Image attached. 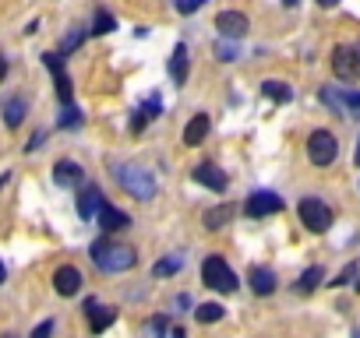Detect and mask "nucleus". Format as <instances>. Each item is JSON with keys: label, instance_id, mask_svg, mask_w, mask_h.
<instances>
[{"label": "nucleus", "instance_id": "obj_1", "mask_svg": "<svg viewBox=\"0 0 360 338\" xmlns=\"http://www.w3.org/2000/svg\"><path fill=\"white\" fill-rule=\"evenodd\" d=\"M92 261H96V268L99 271H127V268H134L138 264V254H134V247H124V243H113V240H99V243H92Z\"/></svg>", "mask_w": 360, "mask_h": 338}, {"label": "nucleus", "instance_id": "obj_2", "mask_svg": "<svg viewBox=\"0 0 360 338\" xmlns=\"http://www.w3.org/2000/svg\"><path fill=\"white\" fill-rule=\"evenodd\" d=\"M117 180H120V187H124L131 198H138V201L155 198V180H152L148 169H141V165H120V169H117Z\"/></svg>", "mask_w": 360, "mask_h": 338}, {"label": "nucleus", "instance_id": "obj_3", "mask_svg": "<svg viewBox=\"0 0 360 338\" xmlns=\"http://www.w3.org/2000/svg\"><path fill=\"white\" fill-rule=\"evenodd\" d=\"M202 282L209 285V289H216V292H237V275H233V268L223 261V257H205V264H202Z\"/></svg>", "mask_w": 360, "mask_h": 338}, {"label": "nucleus", "instance_id": "obj_4", "mask_svg": "<svg viewBox=\"0 0 360 338\" xmlns=\"http://www.w3.org/2000/svg\"><path fill=\"white\" fill-rule=\"evenodd\" d=\"M335 155H339V141L332 137V130H314L307 137V158L314 165H332Z\"/></svg>", "mask_w": 360, "mask_h": 338}, {"label": "nucleus", "instance_id": "obj_5", "mask_svg": "<svg viewBox=\"0 0 360 338\" xmlns=\"http://www.w3.org/2000/svg\"><path fill=\"white\" fill-rule=\"evenodd\" d=\"M297 212H300V222H304L311 233H325V229L332 226V208H328L321 198H304Z\"/></svg>", "mask_w": 360, "mask_h": 338}, {"label": "nucleus", "instance_id": "obj_6", "mask_svg": "<svg viewBox=\"0 0 360 338\" xmlns=\"http://www.w3.org/2000/svg\"><path fill=\"white\" fill-rule=\"evenodd\" d=\"M332 71H335V78H342V81H353V78L360 74V50L335 46V53H332Z\"/></svg>", "mask_w": 360, "mask_h": 338}, {"label": "nucleus", "instance_id": "obj_7", "mask_svg": "<svg viewBox=\"0 0 360 338\" xmlns=\"http://www.w3.org/2000/svg\"><path fill=\"white\" fill-rule=\"evenodd\" d=\"M244 212H248L251 219L276 215V212H283V198H279V194H272V191H258V194H251V198H248Z\"/></svg>", "mask_w": 360, "mask_h": 338}, {"label": "nucleus", "instance_id": "obj_8", "mask_svg": "<svg viewBox=\"0 0 360 338\" xmlns=\"http://www.w3.org/2000/svg\"><path fill=\"white\" fill-rule=\"evenodd\" d=\"M216 29H219V39H244L248 29H251V22H248V15H240V11H223V15L216 18Z\"/></svg>", "mask_w": 360, "mask_h": 338}, {"label": "nucleus", "instance_id": "obj_9", "mask_svg": "<svg viewBox=\"0 0 360 338\" xmlns=\"http://www.w3.org/2000/svg\"><path fill=\"white\" fill-rule=\"evenodd\" d=\"M191 177H195L202 187L216 191V194H223V191H226V173H223L219 165H212V162H202V165H195V169H191Z\"/></svg>", "mask_w": 360, "mask_h": 338}, {"label": "nucleus", "instance_id": "obj_10", "mask_svg": "<svg viewBox=\"0 0 360 338\" xmlns=\"http://www.w3.org/2000/svg\"><path fill=\"white\" fill-rule=\"evenodd\" d=\"M43 64L53 71V78H57V99L64 102V106H71V78H68V71H64V64H60V53H43Z\"/></svg>", "mask_w": 360, "mask_h": 338}, {"label": "nucleus", "instance_id": "obj_11", "mask_svg": "<svg viewBox=\"0 0 360 338\" xmlns=\"http://www.w3.org/2000/svg\"><path fill=\"white\" fill-rule=\"evenodd\" d=\"M53 289H57L60 296H75V292L82 289V271H78L75 264L57 268V271H53Z\"/></svg>", "mask_w": 360, "mask_h": 338}, {"label": "nucleus", "instance_id": "obj_12", "mask_svg": "<svg viewBox=\"0 0 360 338\" xmlns=\"http://www.w3.org/2000/svg\"><path fill=\"white\" fill-rule=\"evenodd\" d=\"M85 310H89V327H92L96 334H103V331L117 320V310H113V306H99L96 299H89Z\"/></svg>", "mask_w": 360, "mask_h": 338}, {"label": "nucleus", "instance_id": "obj_13", "mask_svg": "<svg viewBox=\"0 0 360 338\" xmlns=\"http://www.w3.org/2000/svg\"><path fill=\"white\" fill-rule=\"evenodd\" d=\"M82 177H85V169H82L78 162H71V158H60V162L53 165V180H57L60 187H78Z\"/></svg>", "mask_w": 360, "mask_h": 338}, {"label": "nucleus", "instance_id": "obj_14", "mask_svg": "<svg viewBox=\"0 0 360 338\" xmlns=\"http://www.w3.org/2000/svg\"><path fill=\"white\" fill-rule=\"evenodd\" d=\"M209 130H212V120H209L205 113H195V116H191V123L184 127V144H188V148L202 144V141L209 137Z\"/></svg>", "mask_w": 360, "mask_h": 338}, {"label": "nucleus", "instance_id": "obj_15", "mask_svg": "<svg viewBox=\"0 0 360 338\" xmlns=\"http://www.w3.org/2000/svg\"><path fill=\"white\" fill-rule=\"evenodd\" d=\"M103 205H106V201H103V191H99V187H85V191L78 194V215H82V219L99 215Z\"/></svg>", "mask_w": 360, "mask_h": 338}, {"label": "nucleus", "instance_id": "obj_16", "mask_svg": "<svg viewBox=\"0 0 360 338\" xmlns=\"http://www.w3.org/2000/svg\"><path fill=\"white\" fill-rule=\"evenodd\" d=\"M169 78H173V85H184V81H188V46H184V43H176V46H173V57H169Z\"/></svg>", "mask_w": 360, "mask_h": 338}, {"label": "nucleus", "instance_id": "obj_17", "mask_svg": "<svg viewBox=\"0 0 360 338\" xmlns=\"http://www.w3.org/2000/svg\"><path fill=\"white\" fill-rule=\"evenodd\" d=\"M96 219H99V226H103L106 233H117V229H124V226H131V219H127V215H124L120 208H113V205H103Z\"/></svg>", "mask_w": 360, "mask_h": 338}, {"label": "nucleus", "instance_id": "obj_18", "mask_svg": "<svg viewBox=\"0 0 360 338\" xmlns=\"http://www.w3.org/2000/svg\"><path fill=\"white\" fill-rule=\"evenodd\" d=\"M159 113H162V102H159V95H152L145 106L134 109V116H131V130H141V127H145L148 120H155Z\"/></svg>", "mask_w": 360, "mask_h": 338}, {"label": "nucleus", "instance_id": "obj_19", "mask_svg": "<svg viewBox=\"0 0 360 338\" xmlns=\"http://www.w3.org/2000/svg\"><path fill=\"white\" fill-rule=\"evenodd\" d=\"M248 282H251V289H255L258 296H269V292L276 289V271H269V268H251Z\"/></svg>", "mask_w": 360, "mask_h": 338}, {"label": "nucleus", "instance_id": "obj_20", "mask_svg": "<svg viewBox=\"0 0 360 338\" xmlns=\"http://www.w3.org/2000/svg\"><path fill=\"white\" fill-rule=\"evenodd\" d=\"M237 215V208L233 205H223V208H209L205 212V229H223L230 219Z\"/></svg>", "mask_w": 360, "mask_h": 338}, {"label": "nucleus", "instance_id": "obj_21", "mask_svg": "<svg viewBox=\"0 0 360 338\" xmlns=\"http://www.w3.org/2000/svg\"><path fill=\"white\" fill-rule=\"evenodd\" d=\"M25 113H29V106H25V99H11L8 106H4V123L15 130L22 120H25Z\"/></svg>", "mask_w": 360, "mask_h": 338}, {"label": "nucleus", "instance_id": "obj_22", "mask_svg": "<svg viewBox=\"0 0 360 338\" xmlns=\"http://www.w3.org/2000/svg\"><path fill=\"white\" fill-rule=\"evenodd\" d=\"M321 278H325V271H321V268H307V271L300 275V282H297V292H304V296H307V292H314Z\"/></svg>", "mask_w": 360, "mask_h": 338}, {"label": "nucleus", "instance_id": "obj_23", "mask_svg": "<svg viewBox=\"0 0 360 338\" xmlns=\"http://www.w3.org/2000/svg\"><path fill=\"white\" fill-rule=\"evenodd\" d=\"M262 92H265L269 99H276V102H290V95H293L283 81H262Z\"/></svg>", "mask_w": 360, "mask_h": 338}, {"label": "nucleus", "instance_id": "obj_24", "mask_svg": "<svg viewBox=\"0 0 360 338\" xmlns=\"http://www.w3.org/2000/svg\"><path fill=\"white\" fill-rule=\"evenodd\" d=\"M195 317H198L202 324H216V320L223 317V306H219V303H202V306L195 310Z\"/></svg>", "mask_w": 360, "mask_h": 338}, {"label": "nucleus", "instance_id": "obj_25", "mask_svg": "<svg viewBox=\"0 0 360 338\" xmlns=\"http://www.w3.org/2000/svg\"><path fill=\"white\" fill-rule=\"evenodd\" d=\"M180 271V257H166V261H155L152 264V275L155 278H166V275H176Z\"/></svg>", "mask_w": 360, "mask_h": 338}, {"label": "nucleus", "instance_id": "obj_26", "mask_svg": "<svg viewBox=\"0 0 360 338\" xmlns=\"http://www.w3.org/2000/svg\"><path fill=\"white\" fill-rule=\"evenodd\" d=\"M117 29V22H113V15H106V11H96V36H106V32H113Z\"/></svg>", "mask_w": 360, "mask_h": 338}, {"label": "nucleus", "instance_id": "obj_27", "mask_svg": "<svg viewBox=\"0 0 360 338\" xmlns=\"http://www.w3.org/2000/svg\"><path fill=\"white\" fill-rule=\"evenodd\" d=\"M216 57H219L223 64H233V60L240 57V50H237L233 43H226V39H223V43H216Z\"/></svg>", "mask_w": 360, "mask_h": 338}, {"label": "nucleus", "instance_id": "obj_28", "mask_svg": "<svg viewBox=\"0 0 360 338\" xmlns=\"http://www.w3.org/2000/svg\"><path fill=\"white\" fill-rule=\"evenodd\" d=\"M82 123V109L78 106H64V113H60V127H78Z\"/></svg>", "mask_w": 360, "mask_h": 338}, {"label": "nucleus", "instance_id": "obj_29", "mask_svg": "<svg viewBox=\"0 0 360 338\" xmlns=\"http://www.w3.org/2000/svg\"><path fill=\"white\" fill-rule=\"evenodd\" d=\"M82 39H85V32H82V25H78L75 32H68V39H64V46H60V50H64V53H71L75 46H82Z\"/></svg>", "mask_w": 360, "mask_h": 338}, {"label": "nucleus", "instance_id": "obj_30", "mask_svg": "<svg viewBox=\"0 0 360 338\" xmlns=\"http://www.w3.org/2000/svg\"><path fill=\"white\" fill-rule=\"evenodd\" d=\"M356 271H360V264H356V261H353V264H346V268H342V271L335 275V282H332V285H346V282H349V278H353Z\"/></svg>", "mask_w": 360, "mask_h": 338}, {"label": "nucleus", "instance_id": "obj_31", "mask_svg": "<svg viewBox=\"0 0 360 338\" xmlns=\"http://www.w3.org/2000/svg\"><path fill=\"white\" fill-rule=\"evenodd\" d=\"M202 4H205V0H176V11H180V15H191V11H198Z\"/></svg>", "mask_w": 360, "mask_h": 338}, {"label": "nucleus", "instance_id": "obj_32", "mask_svg": "<svg viewBox=\"0 0 360 338\" xmlns=\"http://www.w3.org/2000/svg\"><path fill=\"white\" fill-rule=\"evenodd\" d=\"M53 334V320H43V324H36V331H32V338H50Z\"/></svg>", "mask_w": 360, "mask_h": 338}, {"label": "nucleus", "instance_id": "obj_33", "mask_svg": "<svg viewBox=\"0 0 360 338\" xmlns=\"http://www.w3.org/2000/svg\"><path fill=\"white\" fill-rule=\"evenodd\" d=\"M4 78H8V60L0 57V81H4Z\"/></svg>", "mask_w": 360, "mask_h": 338}, {"label": "nucleus", "instance_id": "obj_34", "mask_svg": "<svg viewBox=\"0 0 360 338\" xmlns=\"http://www.w3.org/2000/svg\"><path fill=\"white\" fill-rule=\"evenodd\" d=\"M4 278H8V268H4V261H0V285H4Z\"/></svg>", "mask_w": 360, "mask_h": 338}, {"label": "nucleus", "instance_id": "obj_35", "mask_svg": "<svg viewBox=\"0 0 360 338\" xmlns=\"http://www.w3.org/2000/svg\"><path fill=\"white\" fill-rule=\"evenodd\" d=\"M318 4H321V8H332V4H339V0H318Z\"/></svg>", "mask_w": 360, "mask_h": 338}, {"label": "nucleus", "instance_id": "obj_36", "mask_svg": "<svg viewBox=\"0 0 360 338\" xmlns=\"http://www.w3.org/2000/svg\"><path fill=\"white\" fill-rule=\"evenodd\" d=\"M173 338H188V334H184V331H180V327H176V331H173Z\"/></svg>", "mask_w": 360, "mask_h": 338}, {"label": "nucleus", "instance_id": "obj_37", "mask_svg": "<svg viewBox=\"0 0 360 338\" xmlns=\"http://www.w3.org/2000/svg\"><path fill=\"white\" fill-rule=\"evenodd\" d=\"M283 4H286V8H293V4H297V0H283Z\"/></svg>", "mask_w": 360, "mask_h": 338}, {"label": "nucleus", "instance_id": "obj_38", "mask_svg": "<svg viewBox=\"0 0 360 338\" xmlns=\"http://www.w3.org/2000/svg\"><path fill=\"white\" fill-rule=\"evenodd\" d=\"M356 165H360V144H356Z\"/></svg>", "mask_w": 360, "mask_h": 338}, {"label": "nucleus", "instance_id": "obj_39", "mask_svg": "<svg viewBox=\"0 0 360 338\" xmlns=\"http://www.w3.org/2000/svg\"><path fill=\"white\" fill-rule=\"evenodd\" d=\"M0 338H18V334H0Z\"/></svg>", "mask_w": 360, "mask_h": 338}, {"label": "nucleus", "instance_id": "obj_40", "mask_svg": "<svg viewBox=\"0 0 360 338\" xmlns=\"http://www.w3.org/2000/svg\"><path fill=\"white\" fill-rule=\"evenodd\" d=\"M356 292H360V278H356Z\"/></svg>", "mask_w": 360, "mask_h": 338}]
</instances>
